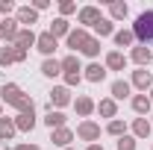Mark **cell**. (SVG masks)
Segmentation results:
<instances>
[{"label": "cell", "mask_w": 153, "mask_h": 150, "mask_svg": "<svg viewBox=\"0 0 153 150\" xmlns=\"http://www.w3.org/2000/svg\"><path fill=\"white\" fill-rule=\"evenodd\" d=\"M127 62H130V59L124 56L121 50H109V53H106V59H103L106 71H124V68H127Z\"/></svg>", "instance_id": "cell-18"}, {"label": "cell", "mask_w": 153, "mask_h": 150, "mask_svg": "<svg viewBox=\"0 0 153 150\" xmlns=\"http://www.w3.org/2000/svg\"><path fill=\"white\" fill-rule=\"evenodd\" d=\"M150 132H153L150 118H133V124H130V135H133L135 141H144V138H150Z\"/></svg>", "instance_id": "cell-11"}, {"label": "cell", "mask_w": 153, "mask_h": 150, "mask_svg": "<svg viewBox=\"0 0 153 150\" xmlns=\"http://www.w3.org/2000/svg\"><path fill=\"white\" fill-rule=\"evenodd\" d=\"M91 30H94V38H100V41H103V38H109V36H115V24H112L109 18H100Z\"/></svg>", "instance_id": "cell-27"}, {"label": "cell", "mask_w": 153, "mask_h": 150, "mask_svg": "<svg viewBox=\"0 0 153 150\" xmlns=\"http://www.w3.org/2000/svg\"><path fill=\"white\" fill-rule=\"evenodd\" d=\"M150 150H153V144H150Z\"/></svg>", "instance_id": "cell-46"}, {"label": "cell", "mask_w": 153, "mask_h": 150, "mask_svg": "<svg viewBox=\"0 0 153 150\" xmlns=\"http://www.w3.org/2000/svg\"><path fill=\"white\" fill-rule=\"evenodd\" d=\"M9 150H41L38 144H15V147H9Z\"/></svg>", "instance_id": "cell-40"}, {"label": "cell", "mask_w": 153, "mask_h": 150, "mask_svg": "<svg viewBox=\"0 0 153 150\" xmlns=\"http://www.w3.org/2000/svg\"><path fill=\"white\" fill-rule=\"evenodd\" d=\"M85 150H106L103 144H85Z\"/></svg>", "instance_id": "cell-41"}, {"label": "cell", "mask_w": 153, "mask_h": 150, "mask_svg": "<svg viewBox=\"0 0 153 150\" xmlns=\"http://www.w3.org/2000/svg\"><path fill=\"white\" fill-rule=\"evenodd\" d=\"M9 65H15V59H12V44H0V68H9Z\"/></svg>", "instance_id": "cell-34"}, {"label": "cell", "mask_w": 153, "mask_h": 150, "mask_svg": "<svg viewBox=\"0 0 153 150\" xmlns=\"http://www.w3.org/2000/svg\"><path fill=\"white\" fill-rule=\"evenodd\" d=\"M147 97H150V103H153V85H150V91H147Z\"/></svg>", "instance_id": "cell-42"}, {"label": "cell", "mask_w": 153, "mask_h": 150, "mask_svg": "<svg viewBox=\"0 0 153 150\" xmlns=\"http://www.w3.org/2000/svg\"><path fill=\"white\" fill-rule=\"evenodd\" d=\"M127 15H130V6L124 3V0H112L109 3V21H127Z\"/></svg>", "instance_id": "cell-24"}, {"label": "cell", "mask_w": 153, "mask_h": 150, "mask_svg": "<svg viewBox=\"0 0 153 150\" xmlns=\"http://www.w3.org/2000/svg\"><path fill=\"white\" fill-rule=\"evenodd\" d=\"M0 118H3V103H0Z\"/></svg>", "instance_id": "cell-43"}, {"label": "cell", "mask_w": 153, "mask_h": 150, "mask_svg": "<svg viewBox=\"0 0 153 150\" xmlns=\"http://www.w3.org/2000/svg\"><path fill=\"white\" fill-rule=\"evenodd\" d=\"M56 47H59V41L50 36L47 30H44V33H38V38H36V50H38V53H41L44 59H50V56H53V53H56Z\"/></svg>", "instance_id": "cell-10"}, {"label": "cell", "mask_w": 153, "mask_h": 150, "mask_svg": "<svg viewBox=\"0 0 153 150\" xmlns=\"http://www.w3.org/2000/svg\"><path fill=\"white\" fill-rule=\"evenodd\" d=\"M109 97H112L115 103H118V100H130V97H133V85H130V79H115L112 85H109Z\"/></svg>", "instance_id": "cell-15"}, {"label": "cell", "mask_w": 153, "mask_h": 150, "mask_svg": "<svg viewBox=\"0 0 153 150\" xmlns=\"http://www.w3.org/2000/svg\"><path fill=\"white\" fill-rule=\"evenodd\" d=\"M100 47H103V44H100V38H88V44H85V47H82V56H88L91 59V62H94L97 56H100Z\"/></svg>", "instance_id": "cell-31"}, {"label": "cell", "mask_w": 153, "mask_h": 150, "mask_svg": "<svg viewBox=\"0 0 153 150\" xmlns=\"http://www.w3.org/2000/svg\"><path fill=\"white\" fill-rule=\"evenodd\" d=\"M36 38H38L36 30H24V27H21L18 38H15V47H24V50H30V47H36Z\"/></svg>", "instance_id": "cell-25"}, {"label": "cell", "mask_w": 153, "mask_h": 150, "mask_svg": "<svg viewBox=\"0 0 153 150\" xmlns=\"http://www.w3.org/2000/svg\"><path fill=\"white\" fill-rule=\"evenodd\" d=\"M15 112H18V115H30V112H36V100H33L30 94H24V100L15 106Z\"/></svg>", "instance_id": "cell-33"}, {"label": "cell", "mask_w": 153, "mask_h": 150, "mask_svg": "<svg viewBox=\"0 0 153 150\" xmlns=\"http://www.w3.org/2000/svg\"><path fill=\"white\" fill-rule=\"evenodd\" d=\"M127 59L133 62L135 68H147V65L153 62V50H150V47H144V44H135L133 50H130V56H127Z\"/></svg>", "instance_id": "cell-12"}, {"label": "cell", "mask_w": 153, "mask_h": 150, "mask_svg": "<svg viewBox=\"0 0 153 150\" xmlns=\"http://www.w3.org/2000/svg\"><path fill=\"white\" fill-rule=\"evenodd\" d=\"M36 124H38L36 112H30V115H15V127H18V132H33V130H36Z\"/></svg>", "instance_id": "cell-26"}, {"label": "cell", "mask_w": 153, "mask_h": 150, "mask_svg": "<svg viewBox=\"0 0 153 150\" xmlns=\"http://www.w3.org/2000/svg\"><path fill=\"white\" fill-rule=\"evenodd\" d=\"M44 121V127L47 130H59V127H68V118H65V112H59V109H50V112L41 118Z\"/></svg>", "instance_id": "cell-22"}, {"label": "cell", "mask_w": 153, "mask_h": 150, "mask_svg": "<svg viewBox=\"0 0 153 150\" xmlns=\"http://www.w3.org/2000/svg\"><path fill=\"white\" fill-rule=\"evenodd\" d=\"M112 41H115V47H130V50L135 47V36H133V30H130V27H121V30H115Z\"/></svg>", "instance_id": "cell-21"}, {"label": "cell", "mask_w": 153, "mask_h": 150, "mask_svg": "<svg viewBox=\"0 0 153 150\" xmlns=\"http://www.w3.org/2000/svg\"><path fill=\"white\" fill-rule=\"evenodd\" d=\"M15 132H18L15 118H0V141H12V138H15Z\"/></svg>", "instance_id": "cell-29"}, {"label": "cell", "mask_w": 153, "mask_h": 150, "mask_svg": "<svg viewBox=\"0 0 153 150\" xmlns=\"http://www.w3.org/2000/svg\"><path fill=\"white\" fill-rule=\"evenodd\" d=\"M27 56H30V50H24V47H15V44H12V59H15V65L27 62Z\"/></svg>", "instance_id": "cell-37"}, {"label": "cell", "mask_w": 153, "mask_h": 150, "mask_svg": "<svg viewBox=\"0 0 153 150\" xmlns=\"http://www.w3.org/2000/svg\"><path fill=\"white\" fill-rule=\"evenodd\" d=\"M127 132H130V127H127L121 118H115V121H109V124H106V135H112L115 141H118L121 135H127Z\"/></svg>", "instance_id": "cell-30"}, {"label": "cell", "mask_w": 153, "mask_h": 150, "mask_svg": "<svg viewBox=\"0 0 153 150\" xmlns=\"http://www.w3.org/2000/svg\"><path fill=\"white\" fill-rule=\"evenodd\" d=\"M71 103H74V94H71L68 85H53V88H50V100H47L50 109H59V112H62V109L71 106Z\"/></svg>", "instance_id": "cell-3"}, {"label": "cell", "mask_w": 153, "mask_h": 150, "mask_svg": "<svg viewBox=\"0 0 153 150\" xmlns=\"http://www.w3.org/2000/svg\"><path fill=\"white\" fill-rule=\"evenodd\" d=\"M41 74L47 76V79H53V76H59V74H62V62H59L56 56L44 59V62H41Z\"/></svg>", "instance_id": "cell-28"}, {"label": "cell", "mask_w": 153, "mask_h": 150, "mask_svg": "<svg viewBox=\"0 0 153 150\" xmlns=\"http://www.w3.org/2000/svg\"><path fill=\"white\" fill-rule=\"evenodd\" d=\"M62 79H65L62 85H68V88H74V85H79V82H82V74H62Z\"/></svg>", "instance_id": "cell-38"}, {"label": "cell", "mask_w": 153, "mask_h": 150, "mask_svg": "<svg viewBox=\"0 0 153 150\" xmlns=\"http://www.w3.org/2000/svg\"><path fill=\"white\" fill-rule=\"evenodd\" d=\"M130 85L138 88L141 94H147V91H150V85H153V74L147 71V68H135L133 74H130Z\"/></svg>", "instance_id": "cell-8"}, {"label": "cell", "mask_w": 153, "mask_h": 150, "mask_svg": "<svg viewBox=\"0 0 153 150\" xmlns=\"http://www.w3.org/2000/svg\"><path fill=\"white\" fill-rule=\"evenodd\" d=\"M18 33H21V24L15 21V15H12V18H0V41H6V44H15Z\"/></svg>", "instance_id": "cell-9"}, {"label": "cell", "mask_w": 153, "mask_h": 150, "mask_svg": "<svg viewBox=\"0 0 153 150\" xmlns=\"http://www.w3.org/2000/svg\"><path fill=\"white\" fill-rule=\"evenodd\" d=\"M30 6H33V9H36L38 15H41V12H44V9H50V0H33V3H30Z\"/></svg>", "instance_id": "cell-39"}, {"label": "cell", "mask_w": 153, "mask_h": 150, "mask_svg": "<svg viewBox=\"0 0 153 150\" xmlns=\"http://www.w3.org/2000/svg\"><path fill=\"white\" fill-rule=\"evenodd\" d=\"M115 150H138V141L127 132V135H121V138L115 141Z\"/></svg>", "instance_id": "cell-32"}, {"label": "cell", "mask_w": 153, "mask_h": 150, "mask_svg": "<svg viewBox=\"0 0 153 150\" xmlns=\"http://www.w3.org/2000/svg\"><path fill=\"white\" fill-rule=\"evenodd\" d=\"M68 15H76V3L74 0H59V18H68Z\"/></svg>", "instance_id": "cell-35"}, {"label": "cell", "mask_w": 153, "mask_h": 150, "mask_svg": "<svg viewBox=\"0 0 153 150\" xmlns=\"http://www.w3.org/2000/svg\"><path fill=\"white\" fill-rule=\"evenodd\" d=\"M150 124H153V112H150Z\"/></svg>", "instance_id": "cell-45"}, {"label": "cell", "mask_w": 153, "mask_h": 150, "mask_svg": "<svg viewBox=\"0 0 153 150\" xmlns=\"http://www.w3.org/2000/svg\"><path fill=\"white\" fill-rule=\"evenodd\" d=\"M74 138H76V132L71 130V127H59V130H50V141H53L59 150L71 147V141H74Z\"/></svg>", "instance_id": "cell-14"}, {"label": "cell", "mask_w": 153, "mask_h": 150, "mask_svg": "<svg viewBox=\"0 0 153 150\" xmlns=\"http://www.w3.org/2000/svg\"><path fill=\"white\" fill-rule=\"evenodd\" d=\"M24 88H21L18 82H3V85H0V103H3V106H12V109H15V106H18L21 100H24Z\"/></svg>", "instance_id": "cell-2"}, {"label": "cell", "mask_w": 153, "mask_h": 150, "mask_svg": "<svg viewBox=\"0 0 153 150\" xmlns=\"http://www.w3.org/2000/svg\"><path fill=\"white\" fill-rule=\"evenodd\" d=\"M59 62H62V74H82V62H79L76 53H68V56H62Z\"/></svg>", "instance_id": "cell-23"}, {"label": "cell", "mask_w": 153, "mask_h": 150, "mask_svg": "<svg viewBox=\"0 0 153 150\" xmlns=\"http://www.w3.org/2000/svg\"><path fill=\"white\" fill-rule=\"evenodd\" d=\"M88 38H91V33H88V30L74 27V30L68 33V38H65V47H68L71 53H82V47L88 44Z\"/></svg>", "instance_id": "cell-5"}, {"label": "cell", "mask_w": 153, "mask_h": 150, "mask_svg": "<svg viewBox=\"0 0 153 150\" xmlns=\"http://www.w3.org/2000/svg\"><path fill=\"white\" fill-rule=\"evenodd\" d=\"M76 138L79 141H88V144H97L100 141V124L91 121V118L88 121H79L76 124Z\"/></svg>", "instance_id": "cell-4"}, {"label": "cell", "mask_w": 153, "mask_h": 150, "mask_svg": "<svg viewBox=\"0 0 153 150\" xmlns=\"http://www.w3.org/2000/svg\"><path fill=\"white\" fill-rule=\"evenodd\" d=\"M71 30H74V27L68 24V18H53V21H50V27H47V33L56 38V41H59V38H68Z\"/></svg>", "instance_id": "cell-20"}, {"label": "cell", "mask_w": 153, "mask_h": 150, "mask_svg": "<svg viewBox=\"0 0 153 150\" xmlns=\"http://www.w3.org/2000/svg\"><path fill=\"white\" fill-rule=\"evenodd\" d=\"M71 106H74V112L79 115L82 121H88V118H91V115L97 112V100H91L88 94H76V97H74V103H71Z\"/></svg>", "instance_id": "cell-6"}, {"label": "cell", "mask_w": 153, "mask_h": 150, "mask_svg": "<svg viewBox=\"0 0 153 150\" xmlns=\"http://www.w3.org/2000/svg\"><path fill=\"white\" fill-rule=\"evenodd\" d=\"M130 106H133V112L138 115V118H147V115L153 112V103H150L147 94H133V97H130Z\"/></svg>", "instance_id": "cell-16"}, {"label": "cell", "mask_w": 153, "mask_h": 150, "mask_svg": "<svg viewBox=\"0 0 153 150\" xmlns=\"http://www.w3.org/2000/svg\"><path fill=\"white\" fill-rule=\"evenodd\" d=\"M106 74H109V71H106V65H100V62H88V65L82 68V79H85V82H94V85L103 82Z\"/></svg>", "instance_id": "cell-13"}, {"label": "cell", "mask_w": 153, "mask_h": 150, "mask_svg": "<svg viewBox=\"0 0 153 150\" xmlns=\"http://www.w3.org/2000/svg\"><path fill=\"white\" fill-rule=\"evenodd\" d=\"M133 36L135 44H144V47H153V9H144L138 12V18L133 21Z\"/></svg>", "instance_id": "cell-1"}, {"label": "cell", "mask_w": 153, "mask_h": 150, "mask_svg": "<svg viewBox=\"0 0 153 150\" xmlns=\"http://www.w3.org/2000/svg\"><path fill=\"white\" fill-rule=\"evenodd\" d=\"M65 150H76V147H65Z\"/></svg>", "instance_id": "cell-44"}, {"label": "cell", "mask_w": 153, "mask_h": 150, "mask_svg": "<svg viewBox=\"0 0 153 150\" xmlns=\"http://www.w3.org/2000/svg\"><path fill=\"white\" fill-rule=\"evenodd\" d=\"M97 115L100 118H106V124L118 118V103H115L112 97H103V100H97Z\"/></svg>", "instance_id": "cell-19"}, {"label": "cell", "mask_w": 153, "mask_h": 150, "mask_svg": "<svg viewBox=\"0 0 153 150\" xmlns=\"http://www.w3.org/2000/svg\"><path fill=\"white\" fill-rule=\"evenodd\" d=\"M15 21H18L24 30H33V24H38V12L33 6H18V12H15Z\"/></svg>", "instance_id": "cell-17"}, {"label": "cell", "mask_w": 153, "mask_h": 150, "mask_svg": "<svg viewBox=\"0 0 153 150\" xmlns=\"http://www.w3.org/2000/svg\"><path fill=\"white\" fill-rule=\"evenodd\" d=\"M100 18H103V15H100V6H79V9H76V24H79L82 30L94 27Z\"/></svg>", "instance_id": "cell-7"}, {"label": "cell", "mask_w": 153, "mask_h": 150, "mask_svg": "<svg viewBox=\"0 0 153 150\" xmlns=\"http://www.w3.org/2000/svg\"><path fill=\"white\" fill-rule=\"evenodd\" d=\"M15 12H18V6H15L12 0H0V15H3V18H12Z\"/></svg>", "instance_id": "cell-36"}]
</instances>
